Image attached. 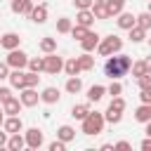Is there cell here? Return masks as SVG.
Returning <instances> with one entry per match:
<instances>
[{
	"mask_svg": "<svg viewBox=\"0 0 151 151\" xmlns=\"http://www.w3.org/2000/svg\"><path fill=\"white\" fill-rule=\"evenodd\" d=\"M134 120L146 125V123L151 120V104H144V101H142V106H137V111H134Z\"/></svg>",
	"mask_w": 151,
	"mask_h": 151,
	"instance_id": "2e32d148",
	"label": "cell"
},
{
	"mask_svg": "<svg viewBox=\"0 0 151 151\" xmlns=\"http://www.w3.org/2000/svg\"><path fill=\"white\" fill-rule=\"evenodd\" d=\"M59 90L57 87H45L42 90V94H40V101H45V104H57L59 101Z\"/></svg>",
	"mask_w": 151,
	"mask_h": 151,
	"instance_id": "d6986e66",
	"label": "cell"
},
{
	"mask_svg": "<svg viewBox=\"0 0 151 151\" xmlns=\"http://www.w3.org/2000/svg\"><path fill=\"white\" fill-rule=\"evenodd\" d=\"M33 7H35L33 0H12V12L14 14H26L28 17L33 12Z\"/></svg>",
	"mask_w": 151,
	"mask_h": 151,
	"instance_id": "4fadbf2b",
	"label": "cell"
},
{
	"mask_svg": "<svg viewBox=\"0 0 151 151\" xmlns=\"http://www.w3.org/2000/svg\"><path fill=\"white\" fill-rule=\"evenodd\" d=\"M137 85H139V90H146V87H151V73H144V76H139V78H137Z\"/></svg>",
	"mask_w": 151,
	"mask_h": 151,
	"instance_id": "74e56055",
	"label": "cell"
},
{
	"mask_svg": "<svg viewBox=\"0 0 151 151\" xmlns=\"http://www.w3.org/2000/svg\"><path fill=\"white\" fill-rule=\"evenodd\" d=\"M144 38H146V31H144L142 26H132V28H130V40H132V42H142Z\"/></svg>",
	"mask_w": 151,
	"mask_h": 151,
	"instance_id": "f546056e",
	"label": "cell"
},
{
	"mask_svg": "<svg viewBox=\"0 0 151 151\" xmlns=\"http://www.w3.org/2000/svg\"><path fill=\"white\" fill-rule=\"evenodd\" d=\"M137 26H142L144 31H149V28H151V12H142V14H137Z\"/></svg>",
	"mask_w": 151,
	"mask_h": 151,
	"instance_id": "1f68e13d",
	"label": "cell"
},
{
	"mask_svg": "<svg viewBox=\"0 0 151 151\" xmlns=\"http://www.w3.org/2000/svg\"><path fill=\"white\" fill-rule=\"evenodd\" d=\"M26 146L28 149H40L42 146V142H45V137H42V130H38V127H31V130H26Z\"/></svg>",
	"mask_w": 151,
	"mask_h": 151,
	"instance_id": "8992f818",
	"label": "cell"
},
{
	"mask_svg": "<svg viewBox=\"0 0 151 151\" xmlns=\"http://www.w3.org/2000/svg\"><path fill=\"white\" fill-rule=\"evenodd\" d=\"M19 45H21L19 33H5V35H0V47H5L7 52H9V50H17Z\"/></svg>",
	"mask_w": 151,
	"mask_h": 151,
	"instance_id": "9c48e42d",
	"label": "cell"
},
{
	"mask_svg": "<svg viewBox=\"0 0 151 151\" xmlns=\"http://www.w3.org/2000/svg\"><path fill=\"white\" fill-rule=\"evenodd\" d=\"M146 2H149V0H146Z\"/></svg>",
	"mask_w": 151,
	"mask_h": 151,
	"instance_id": "9f6ffc18",
	"label": "cell"
},
{
	"mask_svg": "<svg viewBox=\"0 0 151 151\" xmlns=\"http://www.w3.org/2000/svg\"><path fill=\"white\" fill-rule=\"evenodd\" d=\"M2 130H7L9 134H14V132H21L24 130V123H21L19 116H7L5 123H2Z\"/></svg>",
	"mask_w": 151,
	"mask_h": 151,
	"instance_id": "7c38bea8",
	"label": "cell"
},
{
	"mask_svg": "<svg viewBox=\"0 0 151 151\" xmlns=\"http://www.w3.org/2000/svg\"><path fill=\"white\" fill-rule=\"evenodd\" d=\"M28 68H31V71H35V73L45 71V57H38V59H28Z\"/></svg>",
	"mask_w": 151,
	"mask_h": 151,
	"instance_id": "836d02e7",
	"label": "cell"
},
{
	"mask_svg": "<svg viewBox=\"0 0 151 151\" xmlns=\"http://www.w3.org/2000/svg\"><path fill=\"white\" fill-rule=\"evenodd\" d=\"M9 78V64L7 61H0V80Z\"/></svg>",
	"mask_w": 151,
	"mask_h": 151,
	"instance_id": "7bdbcfd3",
	"label": "cell"
},
{
	"mask_svg": "<svg viewBox=\"0 0 151 151\" xmlns=\"http://www.w3.org/2000/svg\"><path fill=\"white\" fill-rule=\"evenodd\" d=\"M113 149H120V151H127V149H132V146H130V142H125V139H123V142H116V144H113Z\"/></svg>",
	"mask_w": 151,
	"mask_h": 151,
	"instance_id": "f6af8a7d",
	"label": "cell"
},
{
	"mask_svg": "<svg viewBox=\"0 0 151 151\" xmlns=\"http://www.w3.org/2000/svg\"><path fill=\"white\" fill-rule=\"evenodd\" d=\"M87 113H90V104H76V106L71 109V116H73L76 120H83Z\"/></svg>",
	"mask_w": 151,
	"mask_h": 151,
	"instance_id": "484cf974",
	"label": "cell"
},
{
	"mask_svg": "<svg viewBox=\"0 0 151 151\" xmlns=\"http://www.w3.org/2000/svg\"><path fill=\"white\" fill-rule=\"evenodd\" d=\"M87 33H90V28H87V26H80V24H76V26L71 28V35H73L76 40H83Z\"/></svg>",
	"mask_w": 151,
	"mask_h": 151,
	"instance_id": "d6a6232c",
	"label": "cell"
},
{
	"mask_svg": "<svg viewBox=\"0 0 151 151\" xmlns=\"http://www.w3.org/2000/svg\"><path fill=\"white\" fill-rule=\"evenodd\" d=\"M14 94H12V90L9 87H0V104H5L7 99H12Z\"/></svg>",
	"mask_w": 151,
	"mask_h": 151,
	"instance_id": "60d3db41",
	"label": "cell"
},
{
	"mask_svg": "<svg viewBox=\"0 0 151 151\" xmlns=\"http://www.w3.org/2000/svg\"><path fill=\"white\" fill-rule=\"evenodd\" d=\"M104 118H106V123H111V125H118L120 120H123V111H116V109H106V113H104Z\"/></svg>",
	"mask_w": 151,
	"mask_h": 151,
	"instance_id": "4316f807",
	"label": "cell"
},
{
	"mask_svg": "<svg viewBox=\"0 0 151 151\" xmlns=\"http://www.w3.org/2000/svg\"><path fill=\"white\" fill-rule=\"evenodd\" d=\"M71 28H73V24H71V19H68V17L57 19V33H71Z\"/></svg>",
	"mask_w": 151,
	"mask_h": 151,
	"instance_id": "f1b7e54d",
	"label": "cell"
},
{
	"mask_svg": "<svg viewBox=\"0 0 151 151\" xmlns=\"http://www.w3.org/2000/svg\"><path fill=\"white\" fill-rule=\"evenodd\" d=\"M104 123H106L104 113L90 111V113L83 118V132H85V134H99V132L104 130Z\"/></svg>",
	"mask_w": 151,
	"mask_h": 151,
	"instance_id": "7a4b0ae2",
	"label": "cell"
},
{
	"mask_svg": "<svg viewBox=\"0 0 151 151\" xmlns=\"http://www.w3.org/2000/svg\"><path fill=\"white\" fill-rule=\"evenodd\" d=\"M106 7H109V14L111 17H118L125 9V0H106Z\"/></svg>",
	"mask_w": 151,
	"mask_h": 151,
	"instance_id": "cb8c5ba5",
	"label": "cell"
},
{
	"mask_svg": "<svg viewBox=\"0 0 151 151\" xmlns=\"http://www.w3.org/2000/svg\"><path fill=\"white\" fill-rule=\"evenodd\" d=\"M19 99H21V104H24V106H28V109H31V106H35V104L40 101V94L35 92V87H24V90H21V94H19Z\"/></svg>",
	"mask_w": 151,
	"mask_h": 151,
	"instance_id": "ba28073f",
	"label": "cell"
},
{
	"mask_svg": "<svg viewBox=\"0 0 151 151\" xmlns=\"http://www.w3.org/2000/svg\"><path fill=\"white\" fill-rule=\"evenodd\" d=\"M7 80H9V85H12L14 90L21 92V90L26 87V73H24V68H14V71H9V78H7Z\"/></svg>",
	"mask_w": 151,
	"mask_h": 151,
	"instance_id": "52a82bcc",
	"label": "cell"
},
{
	"mask_svg": "<svg viewBox=\"0 0 151 151\" xmlns=\"http://www.w3.org/2000/svg\"><path fill=\"white\" fill-rule=\"evenodd\" d=\"M149 12H151V0H149Z\"/></svg>",
	"mask_w": 151,
	"mask_h": 151,
	"instance_id": "db71d44e",
	"label": "cell"
},
{
	"mask_svg": "<svg viewBox=\"0 0 151 151\" xmlns=\"http://www.w3.org/2000/svg\"><path fill=\"white\" fill-rule=\"evenodd\" d=\"M94 2H106V0H94Z\"/></svg>",
	"mask_w": 151,
	"mask_h": 151,
	"instance_id": "f5cc1de1",
	"label": "cell"
},
{
	"mask_svg": "<svg viewBox=\"0 0 151 151\" xmlns=\"http://www.w3.org/2000/svg\"><path fill=\"white\" fill-rule=\"evenodd\" d=\"M64 71H66V76H78L83 68H80V64H78V59L73 57V59H68V61H64Z\"/></svg>",
	"mask_w": 151,
	"mask_h": 151,
	"instance_id": "d4e9b609",
	"label": "cell"
},
{
	"mask_svg": "<svg viewBox=\"0 0 151 151\" xmlns=\"http://www.w3.org/2000/svg\"><path fill=\"white\" fill-rule=\"evenodd\" d=\"M83 90V80L78 78V76H68V80H66V92L68 94H78Z\"/></svg>",
	"mask_w": 151,
	"mask_h": 151,
	"instance_id": "44dd1931",
	"label": "cell"
},
{
	"mask_svg": "<svg viewBox=\"0 0 151 151\" xmlns=\"http://www.w3.org/2000/svg\"><path fill=\"white\" fill-rule=\"evenodd\" d=\"M24 146H26V137H21L19 132L9 134V139H7V149L9 151H21Z\"/></svg>",
	"mask_w": 151,
	"mask_h": 151,
	"instance_id": "ac0fdd59",
	"label": "cell"
},
{
	"mask_svg": "<svg viewBox=\"0 0 151 151\" xmlns=\"http://www.w3.org/2000/svg\"><path fill=\"white\" fill-rule=\"evenodd\" d=\"M139 146H142V151H151V137L146 134V139H142V144H139Z\"/></svg>",
	"mask_w": 151,
	"mask_h": 151,
	"instance_id": "bcb514c9",
	"label": "cell"
},
{
	"mask_svg": "<svg viewBox=\"0 0 151 151\" xmlns=\"http://www.w3.org/2000/svg\"><path fill=\"white\" fill-rule=\"evenodd\" d=\"M64 149H66V142H61V139H54L50 144V151H64Z\"/></svg>",
	"mask_w": 151,
	"mask_h": 151,
	"instance_id": "b9f144b4",
	"label": "cell"
},
{
	"mask_svg": "<svg viewBox=\"0 0 151 151\" xmlns=\"http://www.w3.org/2000/svg\"><path fill=\"white\" fill-rule=\"evenodd\" d=\"M5 61L9 64V68H26L28 66V54L17 47V50H9V54H7Z\"/></svg>",
	"mask_w": 151,
	"mask_h": 151,
	"instance_id": "277c9868",
	"label": "cell"
},
{
	"mask_svg": "<svg viewBox=\"0 0 151 151\" xmlns=\"http://www.w3.org/2000/svg\"><path fill=\"white\" fill-rule=\"evenodd\" d=\"M40 50H42L45 54L57 52V40H54V38H42V40H40Z\"/></svg>",
	"mask_w": 151,
	"mask_h": 151,
	"instance_id": "4dcf8cb0",
	"label": "cell"
},
{
	"mask_svg": "<svg viewBox=\"0 0 151 151\" xmlns=\"http://www.w3.org/2000/svg\"><path fill=\"white\" fill-rule=\"evenodd\" d=\"M104 94H106V87H104V85H92V87L87 90V99H90V101H99Z\"/></svg>",
	"mask_w": 151,
	"mask_h": 151,
	"instance_id": "603a6c76",
	"label": "cell"
},
{
	"mask_svg": "<svg viewBox=\"0 0 151 151\" xmlns=\"http://www.w3.org/2000/svg\"><path fill=\"white\" fill-rule=\"evenodd\" d=\"M99 42H101V38H99V33H87L83 40H80V47H83V52H92V50H97L99 47Z\"/></svg>",
	"mask_w": 151,
	"mask_h": 151,
	"instance_id": "30bf717a",
	"label": "cell"
},
{
	"mask_svg": "<svg viewBox=\"0 0 151 151\" xmlns=\"http://www.w3.org/2000/svg\"><path fill=\"white\" fill-rule=\"evenodd\" d=\"M28 17H31V21H35V24H45V21H47V5H45V2L35 5Z\"/></svg>",
	"mask_w": 151,
	"mask_h": 151,
	"instance_id": "5bb4252c",
	"label": "cell"
},
{
	"mask_svg": "<svg viewBox=\"0 0 151 151\" xmlns=\"http://www.w3.org/2000/svg\"><path fill=\"white\" fill-rule=\"evenodd\" d=\"M101 151H113V144H101Z\"/></svg>",
	"mask_w": 151,
	"mask_h": 151,
	"instance_id": "c3c4849f",
	"label": "cell"
},
{
	"mask_svg": "<svg viewBox=\"0 0 151 151\" xmlns=\"http://www.w3.org/2000/svg\"><path fill=\"white\" fill-rule=\"evenodd\" d=\"M130 71H132V76H134V78H139V76H144V73H149L144 61H132V68H130Z\"/></svg>",
	"mask_w": 151,
	"mask_h": 151,
	"instance_id": "e575fe53",
	"label": "cell"
},
{
	"mask_svg": "<svg viewBox=\"0 0 151 151\" xmlns=\"http://www.w3.org/2000/svg\"><path fill=\"white\" fill-rule=\"evenodd\" d=\"M142 94H139V99L144 101V104H151V87H146V90H139Z\"/></svg>",
	"mask_w": 151,
	"mask_h": 151,
	"instance_id": "ee69618b",
	"label": "cell"
},
{
	"mask_svg": "<svg viewBox=\"0 0 151 151\" xmlns=\"http://www.w3.org/2000/svg\"><path fill=\"white\" fill-rule=\"evenodd\" d=\"M78 64H80L83 71H92V68H94V57H92L90 52H85L83 57H78Z\"/></svg>",
	"mask_w": 151,
	"mask_h": 151,
	"instance_id": "83f0119b",
	"label": "cell"
},
{
	"mask_svg": "<svg viewBox=\"0 0 151 151\" xmlns=\"http://www.w3.org/2000/svg\"><path fill=\"white\" fill-rule=\"evenodd\" d=\"M116 24H118V28L130 31L132 26H137V17H134V14H130V12H120V14H118V19H116Z\"/></svg>",
	"mask_w": 151,
	"mask_h": 151,
	"instance_id": "8fae6325",
	"label": "cell"
},
{
	"mask_svg": "<svg viewBox=\"0 0 151 151\" xmlns=\"http://www.w3.org/2000/svg\"><path fill=\"white\" fill-rule=\"evenodd\" d=\"M2 123H5V111L0 109V125H2Z\"/></svg>",
	"mask_w": 151,
	"mask_h": 151,
	"instance_id": "816d5d0a",
	"label": "cell"
},
{
	"mask_svg": "<svg viewBox=\"0 0 151 151\" xmlns=\"http://www.w3.org/2000/svg\"><path fill=\"white\" fill-rule=\"evenodd\" d=\"M59 71H64V59L57 57V52H50V54L45 57V73L57 76Z\"/></svg>",
	"mask_w": 151,
	"mask_h": 151,
	"instance_id": "5b68a950",
	"label": "cell"
},
{
	"mask_svg": "<svg viewBox=\"0 0 151 151\" xmlns=\"http://www.w3.org/2000/svg\"><path fill=\"white\" fill-rule=\"evenodd\" d=\"M73 137H76V130H73L71 125H61V127L57 130V139H61V142H66V144H68Z\"/></svg>",
	"mask_w": 151,
	"mask_h": 151,
	"instance_id": "7402d4cb",
	"label": "cell"
},
{
	"mask_svg": "<svg viewBox=\"0 0 151 151\" xmlns=\"http://www.w3.org/2000/svg\"><path fill=\"white\" fill-rule=\"evenodd\" d=\"M149 45H151V38H149Z\"/></svg>",
	"mask_w": 151,
	"mask_h": 151,
	"instance_id": "11a10c76",
	"label": "cell"
},
{
	"mask_svg": "<svg viewBox=\"0 0 151 151\" xmlns=\"http://www.w3.org/2000/svg\"><path fill=\"white\" fill-rule=\"evenodd\" d=\"M73 5H76V9H92L94 0H73Z\"/></svg>",
	"mask_w": 151,
	"mask_h": 151,
	"instance_id": "ab89813d",
	"label": "cell"
},
{
	"mask_svg": "<svg viewBox=\"0 0 151 151\" xmlns=\"http://www.w3.org/2000/svg\"><path fill=\"white\" fill-rule=\"evenodd\" d=\"M21 99L19 97H12V99H7L5 104H2V111L7 113V116H19V111H21Z\"/></svg>",
	"mask_w": 151,
	"mask_h": 151,
	"instance_id": "9a60e30c",
	"label": "cell"
},
{
	"mask_svg": "<svg viewBox=\"0 0 151 151\" xmlns=\"http://www.w3.org/2000/svg\"><path fill=\"white\" fill-rule=\"evenodd\" d=\"M130 68H132V59H130L127 54H111V57H106L104 73H106L111 80H120Z\"/></svg>",
	"mask_w": 151,
	"mask_h": 151,
	"instance_id": "6da1fadb",
	"label": "cell"
},
{
	"mask_svg": "<svg viewBox=\"0 0 151 151\" xmlns=\"http://www.w3.org/2000/svg\"><path fill=\"white\" fill-rule=\"evenodd\" d=\"M38 83H40V76H38L35 71H28V73H26V87H35Z\"/></svg>",
	"mask_w": 151,
	"mask_h": 151,
	"instance_id": "d590c367",
	"label": "cell"
},
{
	"mask_svg": "<svg viewBox=\"0 0 151 151\" xmlns=\"http://www.w3.org/2000/svg\"><path fill=\"white\" fill-rule=\"evenodd\" d=\"M146 134H149V137H151V120H149V123H146Z\"/></svg>",
	"mask_w": 151,
	"mask_h": 151,
	"instance_id": "f907efd6",
	"label": "cell"
},
{
	"mask_svg": "<svg viewBox=\"0 0 151 151\" xmlns=\"http://www.w3.org/2000/svg\"><path fill=\"white\" fill-rule=\"evenodd\" d=\"M7 139H9V132H7V130H2V132H0V149H2V146H7Z\"/></svg>",
	"mask_w": 151,
	"mask_h": 151,
	"instance_id": "7dc6e473",
	"label": "cell"
},
{
	"mask_svg": "<svg viewBox=\"0 0 151 151\" xmlns=\"http://www.w3.org/2000/svg\"><path fill=\"white\" fill-rule=\"evenodd\" d=\"M106 92H109V94H111V97H118V94H120V92H123V85H120V83H118V80H113V83H111V85H109V90H106Z\"/></svg>",
	"mask_w": 151,
	"mask_h": 151,
	"instance_id": "f35d334b",
	"label": "cell"
},
{
	"mask_svg": "<svg viewBox=\"0 0 151 151\" xmlns=\"http://www.w3.org/2000/svg\"><path fill=\"white\" fill-rule=\"evenodd\" d=\"M99 54L101 57H111V54H118L120 50H123V40L118 38V35H106L101 42H99Z\"/></svg>",
	"mask_w": 151,
	"mask_h": 151,
	"instance_id": "3957f363",
	"label": "cell"
},
{
	"mask_svg": "<svg viewBox=\"0 0 151 151\" xmlns=\"http://www.w3.org/2000/svg\"><path fill=\"white\" fill-rule=\"evenodd\" d=\"M144 64H146V71L151 73V57H146V59H144Z\"/></svg>",
	"mask_w": 151,
	"mask_h": 151,
	"instance_id": "681fc988",
	"label": "cell"
},
{
	"mask_svg": "<svg viewBox=\"0 0 151 151\" xmlns=\"http://www.w3.org/2000/svg\"><path fill=\"white\" fill-rule=\"evenodd\" d=\"M76 24L90 28V26L94 24V14H92V9H78V14H76Z\"/></svg>",
	"mask_w": 151,
	"mask_h": 151,
	"instance_id": "e0dca14e",
	"label": "cell"
},
{
	"mask_svg": "<svg viewBox=\"0 0 151 151\" xmlns=\"http://www.w3.org/2000/svg\"><path fill=\"white\" fill-rule=\"evenodd\" d=\"M92 14H94V19H111V14H109V7H106V2H94L92 5Z\"/></svg>",
	"mask_w": 151,
	"mask_h": 151,
	"instance_id": "ffe728a7",
	"label": "cell"
},
{
	"mask_svg": "<svg viewBox=\"0 0 151 151\" xmlns=\"http://www.w3.org/2000/svg\"><path fill=\"white\" fill-rule=\"evenodd\" d=\"M109 106H111V109H116V111H125V99L118 94V97H113V99H111V104H109Z\"/></svg>",
	"mask_w": 151,
	"mask_h": 151,
	"instance_id": "8d00e7d4",
	"label": "cell"
}]
</instances>
